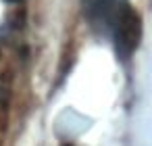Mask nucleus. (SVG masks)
Returning <instances> with one entry per match:
<instances>
[{
  "label": "nucleus",
  "mask_w": 152,
  "mask_h": 146,
  "mask_svg": "<svg viewBox=\"0 0 152 146\" xmlns=\"http://www.w3.org/2000/svg\"><path fill=\"white\" fill-rule=\"evenodd\" d=\"M90 25L113 40L117 52L127 59L140 40V19L127 0H81Z\"/></svg>",
  "instance_id": "nucleus-1"
},
{
  "label": "nucleus",
  "mask_w": 152,
  "mask_h": 146,
  "mask_svg": "<svg viewBox=\"0 0 152 146\" xmlns=\"http://www.w3.org/2000/svg\"><path fill=\"white\" fill-rule=\"evenodd\" d=\"M11 2H15V0H11Z\"/></svg>",
  "instance_id": "nucleus-2"
}]
</instances>
